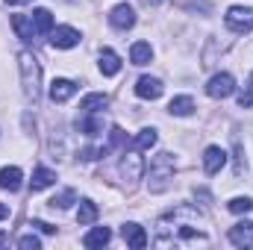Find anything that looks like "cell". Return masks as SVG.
Masks as SVG:
<instances>
[{
    "label": "cell",
    "instance_id": "obj_1",
    "mask_svg": "<svg viewBox=\"0 0 253 250\" xmlns=\"http://www.w3.org/2000/svg\"><path fill=\"white\" fill-rule=\"evenodd\" d=\"M156 248H189V245H209V236L200 230V215L191 206H177L156 224Z\"/></svg>",
    "mask_w": 253,
    "mask_h": 250
},
{
    "label": "cell",
    "instance_id": "obj_2",
    "mask_svg": "<svg viewBox=\"0 0 253 250\" xmlns=\"http://www.w3.org/2000/svg\"><path fill=\"white\" fill-rule=\"evenodd\" d=\"M21 65V80H24V94L30 103H39V94H42V65L33 53H21L18 56Z\"/></svg>",
    "mask_w": 253,
    "mask_h": 250
},
{
    "label": "cell",
    "instance_id": "obj_3",
    "mask_svg": "<svg viewBox=\"0 0 253 250\" xmlns=\"http://www.w3.org/2000/svg\"><path fill=\"white\" fill-rule=\"evenodd\" d=\"M171 180H174V156H171V153L153 156V162H150V180H147L150 191H156V194L165 191Z\"/></svg>",
    "mask_w": 253,
    "mask_h": 250
},
{
    "label": "cell",
    "instance_id": "obj_4",
    "mask_svg": "<svg viewBox=\"0 0 253 250\" xmlns=\"http://www.w3.org/2000/svg\"><path fill=\"white\" fill-rule=\"evenodd\" d=\"M141 150H135V147H129L124 150V162H121V171H124V180L129 186H135L138 180H141V174H144V162H141V156H138Z\"/></svg>",
    "mask_w": 253,
    "mask_h": 250
},
{
    "label": "cell",
    "instance_id": "obj_5",
    "mask_svg": "<svg viewBox=\"0 0 253 250\" xmlns=\"http://www.w3.org/2000/svg\"><path fill=\"white\" fill-rule=\"evenodd\" d=\"M227 27L233 33H251L253 30V9L251 6H233L227 12Z\"/></svg>",
    "mask_w": 253,
    "mask_h": 250
},
{
    "label": "cell",
    "instance_id": "obj_6",
    "mask_svg": "<svg viewBox=\"0 0 253 250\" xmlns=\"http://www.w3.org/2000/svg\"><path fill=\"white\" fill-rule=\"evenodd\" d=\"M233 91H236V83H233L230 74H215V77L206 83V94L215 97V100H224V97H230Z\"/></svg>",
    "mask_w": 253,
    "mask_h": 250
},
{
    "label": "cell",
    "instance_id": "obj_7",
    "mask_svg": "<svg viewBox=\"0 0 253 250\" xmlns=\"http://www.w3.org/2000/svg\"><path fill=\"white\" fill-rule=\"evenodd\" d=\"M50 44H53L56 50H68V47L80 44V33H77L74 27H59V30L50 33Z\"/></svg>",
    "mask_w": 253,
    "mask_h": 250
},
{
    "label": "cell",
    "instance_id": "obj_8",
    "mask_svg": "<svg viewBox=\"0 0 253 250\" xmlns=\"http://www.w3.org/2000/svg\"><path fill=\"white\" fill-rule=\"evenodd\" d=\"M109 24H112L115 30H129V27L135 24V9L126 6V3H118V6L112 9V15H109Z\"/></svg>",
    "mask_w": 253,
    "mask_h": 250
},
{
    "label": "cell",
    "instance_id": "obj_9",
    "mask_svg": "<svg viewBox=\"0 0 253 250\" xmlns=\"http://www.w3.org/2000/svg\"><path fill=\"white\" fill-rule=\"evenodd\" d=\"M135 94H138L141 100H156V97H162V83H159L156 77H138Z\"/></svg>",
    "mask_w": 253,
    "mask_h": 250
},
{
    "label": "cell",
    "instance_id": "obj_10",
    "mask_svg": "<svg viewBox=\"0 0 253 250\" xmlns=\"http://www.w3.org/2000/svg\"><path fill=\"white\" fill-rule=\"evenodd\" d=\"M224 165H227V153H224L221 147H215V144L206 147V153H203V171L212 177V174H218Z\"/></svg>",
    "mask_w": 253,
    "mask_h": 250
},
{
    "label": "cell",
    "instance_id": "obj_11",
    "mask_svg": "<svg viewBox=\"0 0 253 250\" xmlns=\"http://www.w3.org/2000/svg\"><path fill=\"white\" fill-rule=\"evenodd\" d=\"M230 242L236 248H253V221H242L230 227Z\"/></svg>",
    "mask_w": 253,
    "mask_h": 250
},
{
    "label": "cell",
    "instance_id": "obj_12",
    "mask_svg": "<svg viewBox=\"0 0 253 250\" xmlns=\"http://www.w3.org/2000/svg\"><path fill=\"white\" fill-rule=\"evenodd\" d=\"M121 236H124V242L129 248H135V250L147 248V233H144L138 224H124V227H121Z\"/></svg>",
    "mask_w": 253,
    "mask_h": 250
},
{
    "label": "cell",
    "instance_id": "obj_13",
    "mask_svg": "<svg viewBox=\"0 0 253 250\" xmlns=\"http://www.w3.org/2000/svg\"><path fill=\"white\" fill-rule=\"evenodd\" d=\"M74 91H77V85H74L71 80H62V77H59V80L50 83V100H53V103H65L68 97H74Z\"/></svg>",
    "mask_w": 253,
    "mask_h": 250
},
{
    "label": "cell",
    "instance_id": "obj_14",
    "mask_svg": "<svg viewBox=\"0 0 253 250\" xmlns=\"http://www.w3.org/2000/svg\"><path fill=\"white\" fill-rule=\"evenodd\" d=\"M12 30L18 33V39L21 42H33L39 33H36V27H33V21H27L24 15H12Z\"/></svg>",
    "mask_w": 253,
    "mask_h": 250
},
{
    "label": "cell",
    "instance_id": "obj_15",
    "mask_svg": "<svg viewBox=\"0 0 253 250\" xmlns=\"http://www.w3.org/2000/svg\"><path fill=\"white\" fill-rule=\"evenodd\" d=\"M106 106H109V97H106V94H88V97L80 100L83 115H94V112H100V109H106Z\"/></svg>",
    "mask_w": 253,
    "mask_h": 250
},
{
    "label": "cell",
    "instance_id": "obj_16",
    "mask_svg": "<svg viewBox=\"0 0 253 250\" xmlns=\"http://www.w3.org/2000/svg\"><path fill=\"white\" fill-rule=\"evenodd\" d=\"M21 180H24L21 168H3L0 171V188H6V191H18L21 188Z\"/></svg>",
    "mask_w": 253,
    "mask_h": 250
},
{
    "label": "cell",
    "instance_id": "obj_17",
    "mask_svg": "<svg viewBox=\"0 0 253 250\" xmlns=\"http://www.w3.org/2000/svg\"><path fill=\"white\" fill-rule=\"evenodd\" d=\"M109 239H112L109 227H94V230L83 239V245H85V248H103V245H109Z\"/></svg>",
    "mask_w": 253,
    "mask_h": 250
},
{
    "label": "cell",
    "instance_id": "obj_18",
    "mask_svg": "<svg viewBox=\"0 0 253 250\" xmlns=\"http://www.w3.org/2000/svg\"><path fill=\"white\" fill-rule=\"evenodd\" d=\"M56 183V174L50 171V168H36V174H33V180H30V188L33 191H42V188L53 186Z\"/></svg>",
    "mask_w": 253,
    "mask_h": 250
},
{
    "label": "cell",
    "instance_id": "obj_19",
    "mask_svg": "<svg viewBox=\"0 0 253 250\" xmlns=\"http://www.w3.org/2000/svg\"><path fill=\"white\" fill-rule=\"evenodd\" d=\"M100 71H103L106 77H115V74L121 71V59H118L115 50H103V53H100Z\"/></svg>",
    "mask_w": 253,
    "mask_h": 250
},
{
    "label": "cell",
    "instance_id": "obj_20",
    "mask_svg": "<svg viewBox=\"0 0 253 250\" xmlns=\"http://www.w3.org/2000/svg\"><path fill=\"white\" fill-rule=\"evenodd\" d=\"M150 56H153V50H150V44H147V42H135V44H132V50H129L132 65H147V62H150Z\"/></svg>",
    "mask_w": 253,
    "mask_h": 250
},
{
    "label": "cell",
    "instance_id": "obj_21",
    "mask_svg": "<svg viewBox=\"0 0 253 250\" xmlns=\"http://www.w3.org/2000/svg\"><path fill=\"white\" fill-rule=\"evenodd\" d=\"M33 27H36V33H50L53 30V15L47 9H36L33 12Z\"/></svg>",
    "mask_w": 253,
    "mask_h": 250
},
{
    "label": "cell",
    "instance_id": "obj_22",
    "mask_svg": "<svg viewBox=\"0 0 253 250\" xmlns=\"http://www.w3.org/2000/svg\"><path fill=\"white\" fill-rule=\"evenodd\" d=\"M168 112H171V115L186 118V115H191V112H194V100H191V97H174V100L168 103Z\"/></svg>",
    "mask_w": 253,
    "mask_h": 250
},
{
    "label": "cell",
    "instance_id": "obj_23",
    "mask_svg": "<svg viewBox=\"0 0 253 250\" xmlns=\"http://www.w3.org/2000/svg\"><path fill=\"white\" fill-rule=\"evenodd\" d=\"M94 218H97V206H94L91 200H83V203H80V212H77V221H80V227L91 224Z\"/></svg>",
    "mask_w": 253,
    "mask_h": 250
},
{
    "label": "cell",
    "instance_id": "obj_24",
    "mask_svg": "<svg viewBox=\"0 0 253 250\" xmlns=\"http://www.w3.org/2000/svg\"><path fill=\"white\" fill-rule=\"evenodd\" d=\"M156 144V129H141L135 138H132V147L135 150H147V147H153Z\"/></svg>",
    "mask_w": 253,
    "mask_h": 250
},
{
    "label": "cell",
    "instance_id": "obj_25",
    "mask_svg": "<svg viewBox=\"0 0 253 250\" xmlns=\"http://www.w3.org/2000/svg\"><path fill=\"white\" fill-rule=\"evenodd\" d=\"M80 126V132H85V135H97L100 129H103V121L100 118H83V121H77Z\"/></svg>",
    "mask_w": 253,
    "mask_h": 250
},
{
    "label": "cell",
    "instance_id": "obj_26",
    "mask_svg": "<svg viewBox=\"0 0 253 250\" xmlns=\"http://www.w3.org/2000/svg\"><path fill=\"white\" fill-rule=\"evenodd\" d=\"M251 209H253L251 197H233V200H230V212H236V215H248Z\"/></svg>",
    "mask_w": 253,
    "mask_h": 250
},
{
    "label": "cell",
    "instance_id": "obj_27",
    "mask_svg": "<svg viewBox=\"0 0 253 250\" xmlns=\"http://www.w3.org/2000/svg\"><path fill=\"white\" fill-rule=\"evenodd\" d=\"M233 156H236V168H233V174L242 177L245 168H248V162H245V156H242V144H239V141H236V147H233Z\"/></svg>",
    "mask_w": 253,
    "mask_h": 250
},
{
    "label": "cell",
    "instance_id": "obj_28",
    "mask_svg": "<svg viewBox=\"0 0 253 250\" xmlns=\"http://www.w3.org/2000/svg\"><path fill=\"white\" fill-rule=\"evenodd\" d=\"M74 197H77V194L68 188V191H62L59 197H53V200H50V206H53V209H56V206H59V209H65V206H71V203H74Z\"/></svg>",
    "mask_w": 253,
    "mask_h": 250
},
{
    "label": "cell",
    "instance_id": "obj_29",
    "mask_svg": "<svg viewBox=\"0 0 253 250\" xmlns=\"http://www.w3.org/2000/svg\"><path fill=\"white\" fill-rule=\"evenodd\" d=\"M18 248H24V250H39V248H42V242H39L36 236H24V239L18 242Z\"/></svg>",
    "mask_w": 253,
    "mask_h": 250
},
{
    "label": "cell",
    "instance_id": "obj_30",
    "mask_svg": "<svg viewBox=\"0 0 253 250\" xmlns=\"http://www.w3.org/2000/svg\"><path fill=\"white\" fill-rule=\"evenodd\" d=\"M239 106H242V109H251V106H253V88L239 91Z\"/></svg>",
    "mask_w": 253,
    "mask_h": 250
},
{
    "label": "cell",
    "instance_id": "obj_31",
    "mask_svg": "<svg viewBox=\"0 0 253 250\" xmlns=\"http://www.w3.org/2000/svg\"><path fill=\"white\" fill-rule=\"evenodd\" d=\"M33 227H39L42 233H56V227H50V224H44V221H33Z\"/></svg>",
    "mask_w": 253,
    "mask_h": 250
},
{
    "label": "cell",
    "instance_id": "obj_32",
    "mask_svg": "<svg viewBox=\"0 0 253 250\" xmlns=\"http://www.w3.org/2000/svg\"><path fill=\"white\" fill-rule=\"evenodd\" d=\"M6 215H9V206H6V203H0V221H3Z\"/></svg>",
    "mask_w": 253,
    "mask_h": 250
},
{
    "label": "cell",
    "instance_id": "obj_33",
    "mask_svg": "<svg viewBox=\"0 0 253 250\" xmlns=\"http://www.w3.org/2000/svg\"><path fill=\"white\" fill-rule=\"evenodd\" d=\"M6 3H12V6H21V3H30V0H6Z\"/></svg>",
    "mask_w": 253,
    "mask_h": 250
},
{
    "label": "cell",
    "instance_id": "obj_34",
    "mask_svg": "<svg viewBox=\"0 0 253 250\" xmlns=\"http://www.w3.org/2000/svg\"><path fill=\"white\" fill-rule=\"evenodd\" d=\"M3 245H6V236H3V233H0V248H3Z\"/></svg>",
    "mask_w": 253,
    "mask_h": 250
},
{
    "label": "cell",
    "instance_id": "obj_35",
    "mask_svg": "<svg viewBox=\"0 0 253 250\" xmlns=\"http://www.w3.org/2000/svg\"><path fill=\"white\" fill-rule=\"evenodd\" d=\"M251 88H253V74H251Z\"/></svg>",
    "mask_w": 253,
    "mask_h": 250
},
{
    "label": "cell",
    "instance_id": "obj_36",
    "mask_svg": "<svg viewBox=\"0 0 253 250\" xmlns=\"http://www.w3.org/2000/svg\"><path fill=\"white\" fill-rule=\"evenodd\" d=\"M147 3H159V0H147Z\"/></svg>",
    "mask_w": 253,
    "mask_h": 250
}]
</instances>
